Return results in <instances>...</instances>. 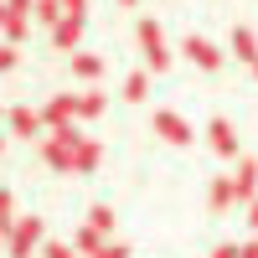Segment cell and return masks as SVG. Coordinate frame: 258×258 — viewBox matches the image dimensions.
Segmentation results:
<instances>
[{
    "mask_svg": "<svg viewBox=\"0 0 258 258\" xmlns=\"http://www.w3.org/2000/svg\"><path fill=\"white\" fill-rule=\"evenodd\" d=\"M135 36H140V52H145V68L150 73H170V62H176V52H170V41H165V31H160V21H140L135 26Z\"/></svg>",
    "mask_w": 258,
    "mask_h": 258,
    "instance_id": "obj_1",
    "label": "cell"
},
{
    "mask_svg": "<svg viewBox=\"0 0 258 258\" xmlns=\"http://www.w3.org/2000/svg\"><path fill=\"white\" fill-rule=\"evenodd\" d=\"M41 238H47V222H41V217H16L11 238H6V253L11 258H36Z\"/></svg>",
    "mask_w": 258,
    "mask_h": 258,
    "instance_id": "obj_2",
    "label": "cell"
},
{
    "mask_svg": "<svg viewBox=\"0 0 258 258\" xmlns=\"http://www.w3.org/2000/svg\"><path fill=\"white\" fill-rule=\"evenodd\" d=\"M150 129L165 140V145H191L197 140V129H191L181 114H170V109H155V119H150Z\"/></svg>",
    "mask_w": 258,
    "mask_h": 258,
    "instance_id": "obj_3",
    "label": "cell"
},
{
    "mask_svg": "<svg viewBox=\"0 0 258 258\" xmlns=\"http://www.w3.org/2000/svg\"><path fill=\"white\" fill-rule=\"evenodd\" d=\"M181 52H186L191 68H202V73H217V68H222V47H212V41H207V36H197V31L181 41Z\"/></svg>",
    "mask_w": 258,
    "mask_h": 258,
    "instance_id": "obj_4",
    "label": "cell"
},
{
    "mask_svg": "<svg viewBox=\"0 0 258 258\" xmlns=\"http://www.w3.org/2000/svg\"><path fill=\"white\" fill-rule=\"evenodd\" d=\"M6 124H11V135H16V140H41V129H47V119H41L31 103H16V109L6 114Z\"/></svg>",
    "mask_w": 258,
    "mask_h": 258,
    "instance_id": "obj_5",
    "label": "cell"
},
{
    "mask_svg": "<svg viewBox=\"0 0 258 258\" xmlns=\"http://www.w3.org/2000/svg\"><path fill=\"white\" fill-rule=\"evenodd\" d=\"M47 129H62V124H78V93H52L47 109H41Z\"/></svg>",
    "mask_w": 258,
    "mask_h": 258,
    "instance_id": "obj_6",
    "label": "cell"
},
{
    "mask_svg": "<svg viewBox=\"0 0 258 258\" xmlns=\"http://www.w3.org/2000/svg\"><path fill=\"white\" fill-rule=\"evenodd\" d=\"M207 140H212V150H217L222 160H238V129H232V119H212L207 124Z\"/></svg>",
    "mask_w": 258,
    "mask_h": 258,
    "instance_id": "obj_7",
    "label": "cell"
},
{
    "mask_svg": "<svg viewBox=\"0 0 258 258\" xmlns=\"http://www.w3.org/2000/svg\"><path fill=\"white\" fill-rule=\"evenodd\" d=\"M232 191H238V207H248V202L258 197V160H253V155L238 160V170H232Z\"/></svg>",
    "mask_w": 258,
    "mask_h": 258,
    "instance_id": "obj_8",
    "label": "cell"
},
{
    "mask_svg": "<svg viewBox=\"0 0 258 258\" xmlns=\"http://www.w3.org/2000/svg\"><path fill=\"white\" fill-rule=\"evenodd\" d=\"M207 207H212V217H227V212L238 207V191H232V176H212V186H207Z\"/></svg>",
    "mask_w": 258,
    "mask_h": 258,
    "instance_id": "obj_9",
    "label": "cell"
},
{
    "mask_svg": "<svg viewBox=\"0 0 258 258\" xmlns=\"http://www.w3.org/2000/svg\"><path fill=\"white\" fill-rule=\"evenodd\" d=\"M83 26H88V21H78V16L57 21V26H52V47H57V52H78V41H83Z\"/></svg>",
    "mask_w": 258,
    "mask_h": 258,
    "instance_id": "obj_10",
    "label": "cell"
},
{
    "mask_svg": "<svg viewBox=\"0 0 258 258\" xmlns=\"http://www.w3.org/2000/svg\"><path fill=\"white\" fill-rule=\"evenodd\" d=\"M227 52L238 57V62H258V36H253V26H232V41H227Z\"/></svg>",
    "mask_w": 258,
    "mask_h": 258,
    "instance_id": "obj_11",
    "label": "cell"
},
{
    "mask_svg": "<svg viewBox=\"0 0 258 258\" xmlns=\"http://www.w3.org/2000/svg\"><path fill=\"white\" fill-rule=\"evenodd\" d=\"M98 160H103V145H98V140H83V145L73 150V176H93Z\"/></svg>",
    "mask_w": 258,
    "mask_h": 258,
    "instance_id": "obj_12",
    "label": "cell"
},
{
    "mask_svg": "<svg viewBox=\"0 0 258 258\" xmlns=\"http://www.w3.org/2000/svg\"><path fill=\"white\" fill-rule=\"evenodd\" d=\"M41 160H47L57 176H73V150H68V145H57L52 135H47V145H41Z\"/></svg>",
    "mask_w": 258,
    "mask_h": 258,
    "instance_id": "obj_13",
    "label": "cell"
},
{
    "mask_svg": "<svg viewBox=\"0 0 258 258\" xmlns=\"http://www.w3.org/2000/svg\"><path fill=\"white\" fill-rule=\"evenodd\" d=\"M103 243H109V238H103L98 227H88V222H83V227H73V248H78L83 258H93V253H98Z\"/></svg>",
    "mask_w": 258,
    "mask_h": 258,
    "instance_id": "obj_14",
    "label": "cell"
},
{
    "mask_svg": "<svg viewBox=\"0 0 258 258\" xmlns=\"http://www.w3.org/2000/svg\"><path fill=\"white\" fill-rule=\"evenodd\" d=\"M73 73H78L83 83H98V78H103V57H93V52H73Z\"/></svg>",
    "mask_w": 258,
    "mask_h": 258,
    "instance_id": "obj_15",
    "label": "cell"
},
{
    "mask_svg": "<svg viewBox=\"0 0 258 258\" xmlns=\"http://www.w3.org/2000/svg\"><path fill=\"white\" fill-rule=\"evenodd\" d=\"M103 109H109V98H103L98 88H88V93H78V119H98Z\"/></svg>",
    "mask_w": 258,
    "mask_h": 258,
    "instance_id": "obj_16",
    "label": "cell"
},
{
    "mask_svg": "<svg viewBox=\"0 0 258 258\" xmlns=\"http://www.w3.org/2000/svg\"><path fill=\"white\" fill-rule=\"evenodd\" d=\"M0 31H6V41L16 47V41H26V36H31V16H21V11H11V16H6V26H0Z\"/></svg>",
    "mask_w": 258,
    "mask_h": 258,
    "instance_id": "obj_17",
    "label": "cell"
},
{
    "mask_svg": "<svg viewBox=\"0 0 258 258\" xmlns=\"http://www.w3.org/2000/svg\"><path fill=\"white\" fill-rule=\"evenodd\" d=\"M88 227H98L103 238H114V207H109V202H98V207H88Z\"/></svg>",
    "mask_w": 258,
    "mask_h": 258,
    "instance_id": "obj_18",
    "label": "cell"
},
{
    "mask_svg": "<svg viewBox=\"0 0 258 258\" xmlns=\"http://www.w3.org/2000/svg\"><path fill=\"white\" fill-rule=\"evenodd\" d=\"M145 93H150V73H129L124 78V98L129 103H145Z\"/></svg>",
    "mask_w": 258,
    "mask_h": 258,
    "instance_id": "obj_19",
    "label": "cell"
},
{
    "mask_svg": "<svg viewBox=\"0 0 258 258\" xmlns=\"http://www.w3.org/2000/svg\"><path fill=\"white\" fill-rule=\"evenodd\" d=\"M36 21H41V26H57V21H68L62 0H36Z\"/></svg>",
    "mask_w": 258,
    "mask_h": 258,
    "instance_id": "obj_20",
    "label": "cell"
},
{
    "mask_svg": "<svg viewBox=\"0 0 258 258\" xmlns=\"http://www.w3.org/2000/svg\"><path fill=\"white\" fill-rule=\"evenodd\" d=\"M11 227H16V202H11V191L0 186V232L11 238Z\"/></svg>",
    "mask_w": 258,
    "mask_h": 258,
    "instance_id": "obj_21",
    "label": "cell"
},
{
    "mask_svg": "<svg viewBox=\"0 0 258 258\" xmlns=\"http://www.w3.org/2000/svg\"><path fill=\"white\" fill-rule=\"evenodd\" d=\"M47 135H52L57 145H68V150H78V145H83V135H78V124H62V129H47Z\"/></svg>",
    "mask_w": 258,
    "mask_h": 258,
    "instance_id": "obj_22",
    "label": "cell"
},
{
    "mask_svg": "<svg viewBox=\"0 0 258 258\" xmlns=\"http://www.w3.org/2000/svg\"><path fill=\"white\" fill-rule=\"evenodd\" d=\"M36 258H78V248H73V243H57V238H52V243H41V253H36Z\"/></svg>",
    "mask_w": 258,
    "mask_h": 258,
    "instance_id": "obj_23",
    "label": "cell"
},
{
    "mask_svg": "<svg viewBox=\"0 0 258 258\" xmlns=\"http://www.w3.org/2000/svg\"><path fill=\"white\" fill-rule=\"evenodd\" d=\"M93 258H129V243H119V238H109V243H103Z\"/></svg>",
    "mask_w": 258,
    "mask_h": 258,
    "instance_id": "obj_24",
    "label": "cell"
},
{
    "mask_svg": "<svg viewBox=\"0 0 258 258\" xmlns=\"http://www.w3.org/2000/svg\"><path fill=\"white\" fill-rule=\"evenodd\" d=\"M62 11L78 16V21H88V0H62Z\"/></svg>",
    "mask_w": 258,
    "mask_h": 258,
    "instance_id": "obj_25",
    "label": "cell"
},
{
    "mask_svg": "<svg viewBox=\"0 0 258 258\" xmlns=\"http://www.w3.org/2000/svg\"><path fill=\"white\" fill-rule=\"evenodd\" d=\"M16 68V47H11V41H0V73H11Z\"/></svg>",
    "mask_w": 258,
    "mask_h": 258,
    "instance_id": "obj_26",
    "label": "cell"
},
{
    "mask_svg": "<svg viewBox=\"0 0 258 258\" xmlns=\"http://www.w3.org/2000/svg\"><path fill=\"white\" fill-rule=\"evenodd\" d=\"M212 258H238V243H217V248H212Z\"/></svg>",
    "mask_w": 258,
    "mask_h": 258,
    "instance_id": "obj_27",
    "label": "cell"
},
{
    "mask_svg": "<svg viewBox=\"0 0 258 258\" xmlns=\"http://www.w3.org/2000/svg\"><path fill=\"white\" fill-rule=\"evenodd\" d=\"M243 212H248V217H243V222H248V227H253V232H258V197H253V202H248V207H243Z\"/></svg>",
    "mask_w": 258,
    "mask_h": 258,
    "instance_id": "obj_28",
    "label": "cell"
},
{
    "mask_svg": "<svg viewBox=\"0 0 258 258\" xmlns=\"http://www.w3.org/2000/svg\"><path fill=\"white\" fill-rule=\"evenodd\" d=\"M238 258H258V238H248V243H238Z\"/></svg>",
    "mask_w": 258,
    "mask_h": 258,
    "instance_id": "obj_29",
    "label": "cell"
},
{
    "mask_svg": "<svg viewBox=\"0 0 258 258\" xmlns=\"http://www.w3.org/2000/svg\"><path fill=\"white\" fill-rule=\"evenodd\" d=\"M6 16H11V11H6V0H0V26H6Z\"/></svg>",
    "mask_w": 258,
    "mask_h": 258,
    "instance_id": "obj_30",
    "label": "cell"
},
{
    "mask_svg": "<svg viewBox=\"0 0 258 258\" xmlns=\"http://www.w3.org/2000/svg\"><path fill=\"white\" fill-rule=\"evenodd\" d=\"M119 6H140V0H119Z\"/></svg>",
    "mask_w": 258,
    "mask_h": 258,
    "instance_id": "obj_31",
    "label": "cell"
},
{
    "mask_svg": "<svg viewBox=\"0 0 258 258\" xmlns=\"http://www.w3.org/2000/svg\"><path fill=\"white\" fill-rule=\"evenodd\" d=\"M0 253H6V232H0Z\"/></svg>",
    "mask_w": 258,
    "mask_h": 258,
    "instance_id": "obj_32",
    "label": "cell"
},
{
    "mask_svg": "<svg viewBox=\"0 0 258 258\" xmlns=\"http://www.w3.org/2000/svg\"><path fill=\"white\" fill-rule=\"evenodd\" d=\"M0 150H6V135H0Z\"/></svg>",
    "mask_w": 258,
    "mask_h": 258,
    "instance_id": "obj_33",
    "label": "cell"
},
{
    "mask_svg": "<svg viewBox=\"0 0 258 258\" xmlns=\"http://www.w3.org/2000/svg\"><path fill=\"white\" fill-rule=\"evenodd\" d=\"M6 114H11V109H0V119H6Z\"/></svg>",
    "mask_w": 258,
    "mask_h": 258,
    "instance_id": "obj_34",
    "label": "cell"
},
{
    "mask_svg": "<svg viewBox=\"0 0 258 258\" xmlns=\"http://www.w3.org/2000/svg\"><path fill=\"white\" fill-rule=\"evenodd\" d=\"M253 78H258V62H253Z\"/></svg>",
    "mask_w": 258,
    "mask_h": 258,
    "instance_id": "obj_35",
    "label": "cell"
}]
</instances>
